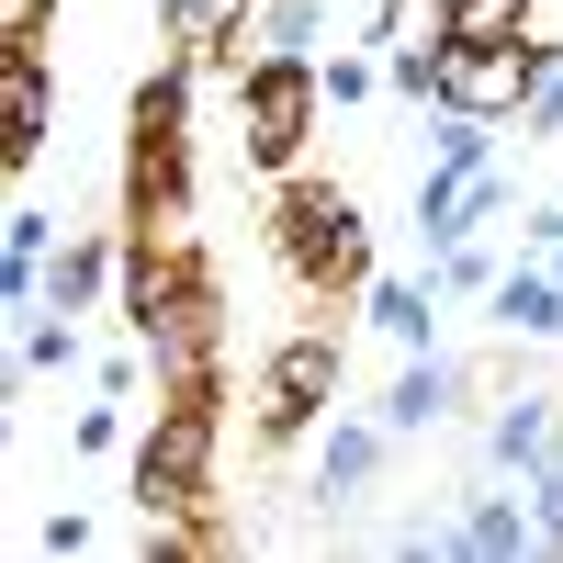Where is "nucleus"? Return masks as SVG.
<instances>
[{
  "label": "nucleus",
  "mask_w": 563,
  "mask_h": 563,
  "mask_svg": "<svg viewBox=\"0 0 563 563\" xmlns=\"http://www.w3.org/2000/svg\"><path fill=\"white\" fill-rule=\"evenodd\" d=\"M271 249H282V271H294L316 305H339L372 271V225H361V203L339 180H282L271 192Z\"/></svg>",
  "instance_id": "1"
},
{
  "label": "nucleus",
  "mask_w": 563,
  "mask_h": 563,
  "mask_svg": "<svg viewBox=\"0 0 563 563\" xmlns=\"http://www.w3.org/2000/svg\"><path fill=\"white\" fill-rule=\"evenodd\" d=\"M225 395H158V429L135 440V507L147 519H203L214 507V440H225Z\"/></svg>",
  "instance_id": "2"
},
{
  "label": "nucleus",
  "mask_w": 563,
  "mask_h": 563,
  "mask_svg": "<svg viewBox=\"0 0 563 563\" xmlns=\"http://www.w3.org/2000/svg\"><path fill=\"white\" fill-rule=\"evenodd\" d=\"M192 45H169V57L135 79L124 102V192H169V180H192Z\"/></svg>",
  "instance_id": "3"
},
{
  "label": "nucleus",
  "mask_w": 563,
  "mask_h": 563,
  "mask_svg": "<svg viewBox=\"0 0 563 563\" xmlns=\"http://www.w3.org/2000/svg\"><path fill=\"white\" fill-rule=\"evenodd\" d=\"M316 102H327L316 57H249L238 68V158L249 169H294L305 135H316Z\"/></svg>",
  "instance_id": "4"
},
{
  "label": "nucleus",
  "mask_w": 563,
  "mask_h": 563,
  "mask_svg": "<svg viewBox=\"0 0 563 563\" xmlns=\"http://www.w3.org/2000/svg\"><path fill=\"white\" fill-rule=\"evenodd\" d=\"M541 79H552V45H530V34H507V45H440V113L507 124V113L541 102Z\"/></svg>",
  "instance_id": "5"
},
{
  "label": "nucleus",
  "mask_w": 563,
  "mask_h": 563,
  "mask_svg": "<svg viewBox=\"0 0 563 563\" xmlns=\"http://www.w3.org/2000/svg\"><path fill=\"white\" fill-rule=\"evenodd\" d=\"M316 406H339V327H305V339H282L260 361V440L294 451L316 429Z\"/></svg>",
  "instance_id": "6"
},
{
  "label": "nucleus",
  "mask_w": 563,
  "mask_h": 563,
  "mask_svg": "<svg viewBox=\"0 0 563 563\" xmlns=\"http://www.w3.org/2000/svg\"><path fill=\"white\" fill-rule=\"evenodd\" d=\"M0 113H12V169H34V158H45V135H57L45 45H0Z\"/></svg>",
  "instance_id": "7"
},
{
  "label": "nucleus",
  "mask_w": 563,
  "mask_h": 563,
  "mask_svg": "<svg viewBox=\"0 0 563 563\" xmlns=\"http://www.w3.org/2000/svg\"><path fill=\"white\" fill-rule=\"evenodd\" d=\"M124 271V238H102V225H79V238L45 260V294L34 305H57V316H90V294H102V282Z\"/></svg>",
  "instance_id": "8"
},
{
  "label": "nucleus",
  "mask_w": 563,
  "mask_h": 563,
  "mask_svg": "<svg viewBox=\"0 0 563 563\" xmlns=\"http://www.w3.org/2000/svg\"><path fill=\"white\" fill-rule=\"evenodd\" d=\"M485 305H496V327H507V339H552V327H563V271H552V260H519Z\"/></svg>",
  "instance_id": "9"
},
{
  "label": "nucleus",
  "mask_w": 563,
  "mask_h": 563,
  "mask_svg": "<svg viewBox=\"0 0 563 563\" xmlns=\"http://www.w3.org/2000/svg\"><path fill=\"white\" fill-rule=\"evenodd\" d=\"M530 12H541V0H440L429 34L440 45H507V34H530Z\"/></svg>",
  "instance_id": "10"
},
{
  "label": "nucleus",
  "mask_w": 563,
  "mask_h": 563,
  "mask_svg": "<svg viewBox=\"0 0 563 563\" xmlns=\"http://www.w3.org/2000/svg\"><path fill=\"white\" fill-rule=\"evenodd\" d=\"M440 406H451V372H440V361H406V372H395V395H384V429L406 440V429H429Z\"/></svg>",
  "instance_id": "11"
},
{
  "label": "nucleus",
  "mask_w": 563,
  "mask_h": 563,
  "mask_svg": "<svg viewBox=\"0 0 563 563\" xmlns=\"http://www.w3.org/2000/svg\"><path fill=\"white\" fill-rule=\"evenodd\" d=\"M372 462H384V429H327V451H316V496L372 485Z\"/></svg>",
  "instance_id": "12"
},
{
  "label": "nucleus",
  "mask_w": 563,
  "mask_h": 563,
  "mask_svg": "<svg viewBox=\"0 0 563 563\" xmlns=\"http://www.w3.org/2000/svg\"><path fill=\"white\" fill-rule=\"evenodd\" d=\"M429 316H440V282L429 294H417V282H384V294H372V327H384L395 350H429Z\"/></svg>",
  "instance_id": "13"
},
{
  "label": "nucleus",
  "mask_w": 563,
  "mask_h": 563,
  "mask_svg": "<svg viewBox=\"0 0 563 563\" xmlns=\"http://www.w3.org/2000/svg\"><path fill=\"white\" fill-rule=\"evenodd\" d=\"M327 23V0H260V57H305Z\"/></svg>",
  "instance_id": "14"
},
{
  "label": "nucleus",
  "mask_w": 563,
  "mask_h": 563,
  "mask_svg": "<svg viewBox=\"0 0 563 563\" xmlns=\"http://www.w3.org/2000/svg\"><path fill=\"white\" fill-rule=\"evenodd\" d=\"M429 282H440V294H496V282H507V260H496V249H474V238H451Z\"/></svg>",
  "instance_id": "15"
},
{
  "label": "nucleus",
  "mask_w": 563,
  "mask_h": 563,
  "mask_svg": "<svg viewBox=\"0 0 563 563\" xmlns=\"http://www.w3.org/2000/svg\"><path fill=\"white\" fill-rule=\"evenodd\" d=\"M23 372H79V327H57V305L23 327Z\"/></svg>",
  "instance_id": "16"
},
{
  "label": "nucleus",
  "mask_w": 563,
  "mask_h": 563,
  "mask_svg": "<svg viewBox=\"0 0 563 563\" xmlns=\"http://www.w3.org/2000/svg\"><path fill=\"white\" fill-rule=\"evenodd\" d=\"M462 541H474V552H519V541H541V519H519V507H474Z\"/></svg>",
  "instance_id": "17"
},
{
  "label": "nucleus",
  "mask_w": 563,
  "mask_h": 563,
  "mask_svg": "<svg viewBox=\"0 0 563 563\" xmlns=\"http://www.w3.org/2000/svg\"><path fill=\"white\" fill-rule=\"evenodd\" d=\"M316 68H327V102H339V113H350V102H372V90H384V68H372V57H316Z\"/></svg>",
  "instance_id": "18"
},
{
  "label": "nucleus",
  "mask_w": 563,
  "mask_h": 563,
  "mask_svg": "<svg viewBox=\"0 0 563 563\" xmlns=\"http://www.w3.org/2000/svg\"><path fill=\"white\" fill-rule=\"evenodd\" d=\"M45 23H57V0H0V45H45Z\"/></svg>",
  "instance_id": "19"
},
{
  "label": "nucleus",
  "mask_w": 563,
  "mask_h": 563,
  "mask_svg": "<svg viewBox=\"0 0 563 563\" xmlns=\"http://www.w3.org/2000/svg\"><path fill=\"white\" fill-rule=\"evenodd\" d=\"M113 406H124V395H113ZM113 406H79V429H68V451H113V440H124V417H113Z\"/></svg>",
  "instance_id": "20"
},
{
  "label": "nucleus",
  "mask_w": 563,
  "mask_h": 563,
  "mask_svg": "<svg viewBox=\"0 0 563 563\" xmlns=\"http://www.w3.org/2000/svg\"><path fill=\"white\" fill-rule=\"evenodd\" d=\"M530 124H541V135H563V68L541 79V102H530Z\"/></svg>",
  "instance_id": "21"
}]
</instances>
